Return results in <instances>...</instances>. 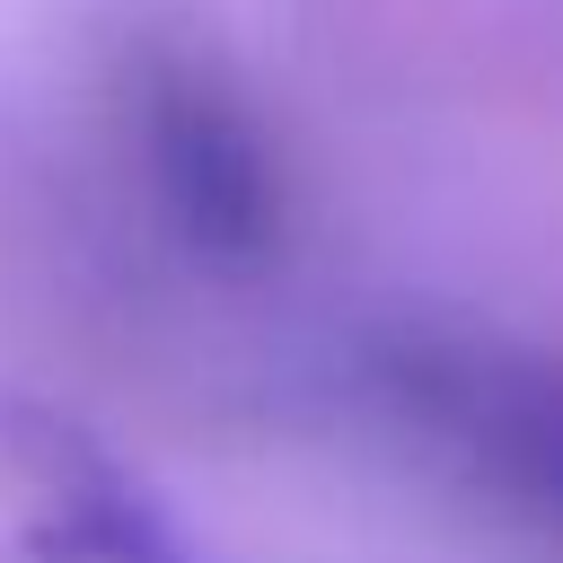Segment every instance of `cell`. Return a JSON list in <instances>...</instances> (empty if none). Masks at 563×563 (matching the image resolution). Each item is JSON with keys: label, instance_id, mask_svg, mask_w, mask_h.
Listing matches in <instances>:
<instances>
[{"label": "cell", "instance_id": "obj_2", "mask_svg": "<svg viewBox=\"0 0 563 563\" xmlns=\"http://www.w3.org/2000/svg\"><path fill=\"white\" fill-rule=\"evenodd\" d=\"M396 396L457 440L493 484L563 519V352L519 343H413L396 352Z\"/></svg>", "mask_w": 563, "mask_h": 563}, {"label": "cell", "instance_id": "obj_1", "mask_svg": "<svg viewBox=\"0 0 563 563\" xmlns=\"http://www.w3.org/2000/svg\"><path fill=\"white\" fill-rule=\"evenodd\" d=\"M0 563H211L88 431L0 413Z\"/></svg>", "mask_w": 563, "mask_h": 563}]
</instances>
